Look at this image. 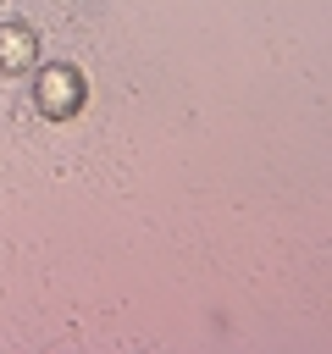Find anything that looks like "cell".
<instances>
[{"label":"cell","mask_w":332,"mask_h":354,"mask_svg":"<svg viewBox=\"0 0 332 354\" xmlns=\"http://www.w3.org/2000/svg\"><path fill=\"white\" fill-rule=\"evenodd\" d=\"M33 105H39L50 122H66L72 111H83V72L66 66V61H50V66L33 77Z\"/></svg>","instance_id":"cell-1"},{"label":"cell","mask_w":332,"mask_h":354,"mask_svg":"<svg viewBox=\"0 0 332 354\" xmlns=\"http://www.w3.org/2000/svg\"><path fill=\"white\" fill-rule=\"evenodd\" d=\"M33 55H39V39H33V28L28 22H0V72H22V66H33Z\"/></svg>","instance_id":"cell-2"}]
</instances>
